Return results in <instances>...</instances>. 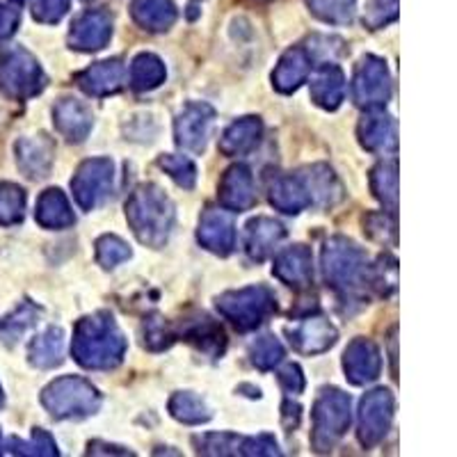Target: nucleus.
Returning <instances> with one entry per match:
<instances>
[{"instance_id": "obj_1", "label": "nucleus", "mask_w": 457, "mask_h": 457, "mask_svg": "<svg viewBox=\"0 0 457 457\" xmlns=\"http://www.w3.org/2000/svg\"><path fill=\"white\" fill-rule=\"evenodd\" d=\"M21 190L5 186L0 187V222H10L16 215H21Z\"/></svg>"}]
</instances>
